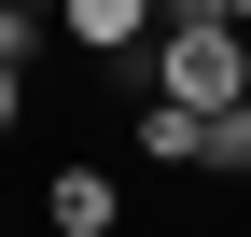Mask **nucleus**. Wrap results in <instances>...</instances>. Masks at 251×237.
<instances>
[{
    "label": "nucleus",
    "instance_id": "8",
    "mask_svg": "<svg viewBox=\"0 0 251 237\" xmlns=\"http://www.w3.org/2000/svg\"><path fill=\"white\" fill-rule=\"evenodd\" d=\"M0 14H56V0H0Z\"/></svg>",
    "mask_w": 251,
    "mask_h": 237
},
{
    "label": "nucleus",
    "instance_id": "4",
    "mask_svg": "<svg viewBox=\"0 0 251 237\" xmlns=\"http://www.w3.org/2000/svg\"><path fill=\"white\" fill-rule=\"evenodd\" d=\"M140 154H153V167H209V112H181V98H140Z\"/></svg>",
    "mask_w": 251,
    "mask_h": 237
},
{
    "label": "nucleus",
    "instance_id": "7",
    "mask_svg": "<svg viewBox=\"0 0 251 237\" xmlns=\"http://www.w3.org/2000/svg\"><path fill=\"white\" fill-rule=\"evenodd\" d=\"M42 28H56V14H0V56L28 70V56H42Z\"/></svg>",
    "mask_w": 251,
    "mask_h": 237
},
{
    "label": "nucleus",
    "instance_id": "5",
    "mask_svg": "<svg viewBox=\"0 0 251 237\" xmlns=\"http://www.w3.org/2000/svg\"><path fill=\"white\" fill-rule=\"evenodd\" d=\"M209 167H224V182H251V98H237V112H209Z\"/></svg>",
    "mask_w": 251,
    "mask_h": 237
},
{
    "label": "nucleus",
    "instance_id": "3",
    "mask_svg": "<svg viewBox=\"0 0 251 237\" xmlns=\"http://www.w3.org/2000/svg\"><path fill=\"white\" fill-rule=\"evenodd\" d=\"M56 28H70L84 56H140L153 28H168V0H56Z\"/></svg>",
    "mask_w": 251,
    "mask_h": 237
},
{
    "label": "nucleus",
    "instance_id": "2",
    "mask_svg": "<svg viewBox=\"0 0 251 237\" xmlns=\"http://www.w3.org/2000/svg\"><path fill=\"white\" fill-rule=\"evenodd\" d=\"M42 223L56 237H126V182H112V167H56V182H42Z\"/></svg>",
    "mask_w": 251,
    "mask_h": 237
},
{
    "label": "nucleus",
    "instance_id": "6",
    "mask_svg": "<svg viewBox=\"0 0 251 237\" xmlns=\"http://www.w3.org/2000/svg\"><path fill=\"white\" fill-rule=\"evenodd\" d=\"M14 126H28V70L0 56V154H14Z\"/></svg>",
    "mask_w": 251,
    "mask_h": 237
},
{
    "label": "nucleus",
    "instance_id": "1",
    "mask_svg": "<svg viewBox=\"0 0 251 237\" xmlns=\"http://www.w3.org/2000/svg\"><path fill=\"white\" fill-rule=\"evenodd\" d=\"M153 98H181V112H237V98H251V28H237V14H181V28H153Z\"/></svg>",
    "mask_w": 251,
    "mask_h": 237
},
{
    "label": "nucleus",
    "instance_id": "9",
    "mask_svg": "<svg viewBox=\"0 0 251 237\" xmlns=\"http://www.w3.org/2000/svg\"><path fill=\"white\" fill-rule=\"evenodd\" d=\"M224 14H237V28H251V0H224Z\"/></svg>",
    "mask_w": 251,
    "mask_h": 237
}]
</instances>
